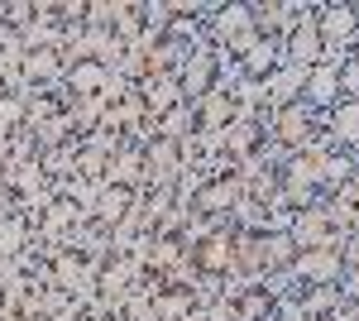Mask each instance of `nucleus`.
<instances>
[{"mask_svg":"<svg viewBox=\"0 0 359 321\" xmlns=\"http://www.w3.org/2000/svg\"><path fill=\"white\" fill-rule=\"evenodd\" d=\"M316 48H321V29H316V20H311V25L297 29V39H292V58H297V63H311Z\"/></svg>","mask_w":359,"mask_h":321,"instance_id":"f257e3e1","label":"nucleus"},{"mask_svg":"<svg viewBox=\"0 0 359 321\" xmlns=\"http://www.w3.org/2000/svg\"><path fill=\"white\" fill-rule=\"evenodd\" d=\"M335 130H340V139L359 144V101H345V106L335 110Z\"/></svg>","mask_w":359,"mask_h":321,"instance_id":"f03ea898","label":"nucleus"}]
</instances>
